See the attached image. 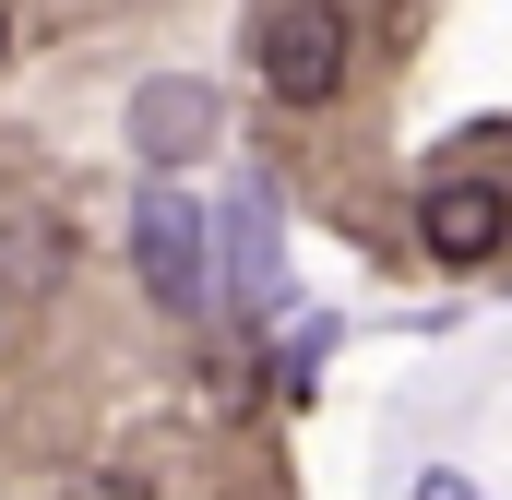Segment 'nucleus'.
Segmentation results:
<instances>
[{"instance_id": "obj_1", "label": "nucleus", "mask_w": 512, "mask_h": 500, "mask_svg": "<svg viewBox=\"0 0 512 500\" xmlns=\"http://www.w3.org/2000/svg\"><path fill=\"white\" fill-rule=\"evenodd\" d=\"M131 274H143V298L155 310H179V322H203L215 310V215L155 167L143 179V203H131Z\"/></svg>"}, {"instance_id": "obj_2", "label": "nucleus", "mask_w": 512, "mask_h": 500, "mask_svg": "<svg viewBox=\"0 0 512 500\" xmlns=\"http://www.w3.org/2000/svg\"><path fill=\"white\" fill-rule=\"evenodd\" d=\"M346 48H358V24H346L334 0H274V12H262V96L322 108V96L346 84Z\"/></svg>"}, {"instance_id": "obj_3", "label": "nucleus", "mask_w": 512, "mask_h": 500, "mask_svg": "<svg viewBox=\"0 0 512 500\" xmlns=\"http://www.w3.org/2000/svg\"><path fill=\"white\" fill-rule=\"evenodd\" d=\"M215 298H227V310H274V298H286L274 179H227V203H215Z\"/></svg>"}, {"instance_id": "obj_4", "label": "nucleus", "mask_w": 512, "mask_h": 500, "mask_svg": "<svg viewBox=\"0 0 512 500\" xmlns=\"http://www.w3.org/2000/svg\"><path fill=\"white\" fill-rule=\"evenodd\" d=\"M215 131H227V96L203 84V72H143L131 84V167H203L215 155Z\"/></svg>"}, {"instance_id": "obj_5", "label": "nucleus", "mask_w": 512, "mask_h": 500, "mask_svg": "<svg viewBox=\"0 0 512 500\" xmlns=\"http://www.w3.org/2000/svg\"><path fill=\"white\" fill-rule=\"evenodd\" d=\"M501 239H512V191L501 179H477V167H453V179H429L417 191V250L429 262H501Z\"/></svg>"}, {"instance_id": "obj_6", "label": "nucleus", "mask_w": 512, "mask_h": 500, "mask_svg": "<svg viewBox=\"0 0 512 500\" xmlns=\"http://www.w3.org/2000/svg\"><path fill=\"white\" fill-rule=\"evenodd\" d=\"M322 358H334V322H298V334H286V393H310Z\"/></svg>"}, {"instance_id": "obj_7", "label": "nucleus", "mask_w": 512, "mask_h": 500, "mask_svg": "<svg viewBox=\"0 0 512 500\" xmlns=\"http://www.w3.org/2000/svg\"><path fill=\"white\" fill-rule=\"evenodd\" d=\"M405 500H477V477H453V465H429V477H417Z\"/></svg>"}, {"instance_id": "obj_8", "label": "nucleus", "mask_w": 512, "mask_h": 500, "mask_svg": "<svg viewBox=\"0 0 512 500\" xmlns=\"http://www.w3.org/2000/svg\"><path fill=\"white\" fill-rule=\"evenodd\" d=\"M60 500H155V489H131V477H72Z\"/></svg>"}, {"instance_id": "obj_9", "label": "nucleus", "mask_w": 512, "mask_h": 500, "mask_svg": "<svg viewBox=\"0 0 512 500\" xmlns=\"http://www.w3.org/2000/svg\"><path fill=\"white\" fill-rule=\"evenodd\" d=\"M0 60H12V0H0Z\"/></svg>"}]
</instances>
